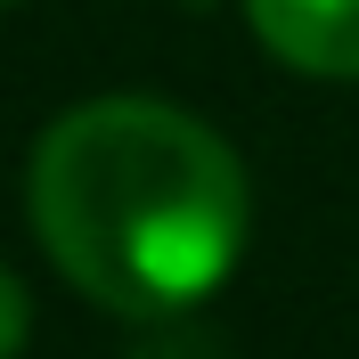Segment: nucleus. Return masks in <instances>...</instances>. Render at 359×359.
I'll list each match as a JSON object with an SVG mask.
<instances>
[{
	"label": "nucleus",
	"instance_id": "nucleus-1",
	"mask_svg": "<svg viewBox=\"0 0 359 359\" xmlns=\"http://www.w3.org/2000/svg\"><path fill=\"white\" fill-rule=\"evenodd\" d=\"M25 221L49 269L114 318L204 311L253 245V172L204 114L107 90L25 156Z\"/></svg>",
	"mask_w": 359,
	"mask_h": 359
},
{
	"label": "nucleus",
	"instance_id": "nucleus-2",
	"mask_svg": "<svg viewBox=\"0 0 359 359\" xmlns=\"http://www.w3.org/2000/svg\"><path fill=\"white\" fill-rule=\"evenodd\" d=\"M253 41L302 82H359V0H237Z\"/></svg>",
	"mask_w": 359,
	"mask_h": 359
},
{
	"label": "nucleus",
	"instance_id": "nucleus-5",
	"mask_svg": "<svg viewBox=\"0 0 359 359\" xmlns=\"http://www.w3.org/2000/svg\"><path fill=\"white\" fill-rule=\"evenodd\" d=\"M0 8H8V0H0Z\"/></svg>",
	"mask_w": 359,
	"mask_h": 359
},
{
	"label": "nucleus",
	"instance_id": "nucleus-4",
	"mask_svg": "<svg viewBox=\"0 0 359 359\" xmlns=\"http://www.w3.org/2000/svg\"><path fill=\"white\" fill-rule=\"evenodd\" d=\"M25 335H33V294H25V278L8 262H0V359H17Z\"/></svg>",
	"mask_w": 359,
	"mask_h": 359
},
{
	"label": "nucleus",
	"instance_id": "nucleus-3",
	"mask_svg": "<svg viewBox=\"0 0 359 359\" xmlns=\"http://www.w3.org/2000/svg\"><path fill=\"white\" fill-rule=\"evenodd\" d=\"M123 359H229V343L196 311H172V318H139V335H131Z\"/></svg>",
	"mask_w": 359,
	"mask_h": 359
}]
</instances>
